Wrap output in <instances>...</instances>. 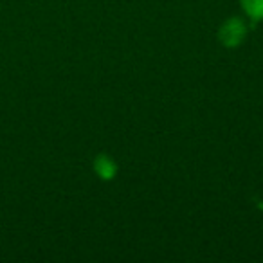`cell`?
<instances>
[{
    "mask_svg": "<svg viewBox=\"0 0 263 263\" xmlns=\"http://www.w3.org/2000/svg\"><path fill=\"white\" fill-rule=\"evenodd\" d=\"M245 38V26L241 20L229 18L220 29V42L226 47H236L243 42Z\"/></svg>",
    "mask_w": 263,
    "mask_h": 263,
    "instance_id": "cell-1",
    "label": "cell"
},
{
    "mask_svg": "<svg viewBox=\"0 0 263 263\" xmlns=\"http://www.w3.org/2000/svg\"><path fill=\"white\" fill-rule=\"evenodd\" d=\"M94 170L98 172V175L101 179H112L117 172V166L108 155H99L94 161Z\"/></svg>",
    "mask_w": 263,
    "mask_h": 263,
    "instance_id": "cell-2",
    "label": "cell"
},
{
    "mask_svg": "<svg viewBox=\"0 0 263 263\" xmlns=\"http://www.w3.org/2000/svg\"><path fill=\"white\" fill-rule=\"evenodd\" d=\"M241 6L252 20H263V0H241Z\"/></svg>",
    "mask_w": 263,
    "mask_h": 263,
    "instance_id": "cell-3",
    "label": "cell"
}]
</instances>
